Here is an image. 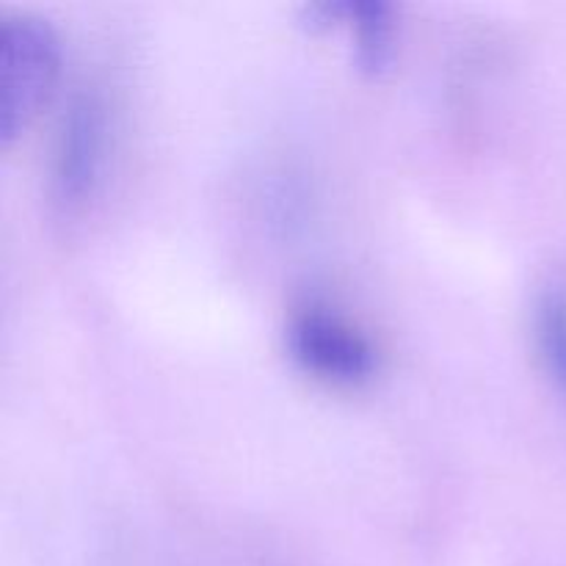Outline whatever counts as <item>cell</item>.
Masks as SVG:
<instances>
[{"instance_id":"1","label":"cell","mask_w":566,"mask_h":566,"mask_svg":"<svg viewBox=\"0 0 566 566\" xmlns=\"http://www.w3.org/2000/svg\"><path fill=\"white\" fill-rule=\"evenodd\" d=\"M61 77V39L48 20L28 11L0 22V144L11 147L48 105Z\"/></svg>"},{"instance_id":"2","label":"cell","mask_w":566,"mask_h":566,"mask_svg":"<svg viewBox=\"0 0 566 566\" xmlns=\"http://www.w3.org/2000/svg\"><path fill=\"white\" fill-rule=\"evenodd\" d=\"M108 149V103L99 88H81L61 114L50 158V202L59 213L72 216L86 208L103 182Z\"/></svg>"},{"instance_id":"3","label":"cell","mask_w":566,"mask_h":566,"mask_svg":"<svg viewBox=\"0 0 566 566\" xmlns=\"http://www.w3.org/2000/svg\"><path fill=\"white\" fill-rule=\"evenodd\" d=\"M285 346L304 374L332 387L368 385L379 370L370 337L329 304L307 302L293 310Z\"/></svg>"},{"instance_id":"4","label":"cell","mask_w":566,"mask_h":566,"mask_svg":"<svg viewBox=\"0 0 566 566\" xmlns=\"http://www.w3.org/2000/svg\"><path fill=\"white\" fill-rule=\"evenodd\" d=\"M307 20L313 28H329L346 22L354 39V59L359 70L379 75L392 64L396 55V6L385 0H346V3L307 6Z\"/></svg>"},{"instance_id":"5","label":"cell","mask_w":566,"mask_h":566,"mask_svg":"<svg viewBox=\"0 0 566 566\" xmlns=\"http://www.w3.org/2000/svg\"><path fill=\"white\" fill-rule=\"evenodd\" d=\"M536 340L547 374L566 396V291H547L536 310Z\"/></svg>"}]
</instances>
